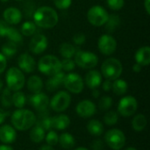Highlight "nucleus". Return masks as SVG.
I'll return each instance as SVG.
<instances>
[{
    "instance_id": "nucleus-47",
    "label": "nucleus",
    "mask_w": 150,
    "mask_h": 150,
    "mask_svg": "<svg viewBox=\"0 0 150 150\" xmlns=\"http://www.w3.org/2000/svg\"><path fill=\"white\" fill-rule=\"evenodd\" d=\"M102 84V89L105 91H110L112 90V83L110 81V80H105L104 83H101Z\"/></svg>"
},
{
    "instance_id": "nucleus-19",
    "label": "nucleus",
    "mask_w": 150,
    "mask_h": 150,
    "mask_svg": "<svg viewBox=\"0 0 150 150\" xmlns=\"http://www.w3.org/2000/svg\"><path fill=\"white\" fill-rule=\"evenodd\" d=\"M17 139L16 129L10 125H3L0 127V141L4 144H11Z\"/></svg>"
},
{
    "instance_id": "nucleus-27",
    "label": "nucleus",
    "mask_w": 150,
    "mask_h": 150,
    "mask_svg": "<svg viewBox=\"0 0 150 150\" xmlns=\"http://www.w3.org/2000/svg\"><path fill=\"white\" fill-rule=\"evenodd\" d=\"M128 90V84L127 83L123 80V79H115L114 82L112 83V91H113L114 94H116L117 96H122L125 95L127 92Z\"/></svg>"
},
{
    "instance_id": "nucleus-11",
    "label": "nucleus",
    "mask_w": 150,
    "mask_h": 150,
    "mask_svg": "<svg viewBox=\"0 0 150 150\" xmlns=\"http://www.w3.org/2000/svg\"><path fill=\"white\" fill-rule=\"evenodd\" d=\"M63 85L69 92L74 94H79L83 91L84 88V82L81 76L76 73L70 72L68 75H65Z\"/></svg>"
},
{
    "instance_id": "nucleus-35",
    "label": "nucleus",
    "mask_w": 150,
    "mask_h": 150,
    "mask_svg": "<svg viewBox=\"0 0 150 150\" xmlns=\"http://www.w3.org/2000/svg\"><path fill=\"white\" fill-rule=\"evenodd\" d=\"M36 29H37V25L34 24V22L25 21L21 25L20 33L24 36H32V35L35 34Z\"/></svg>"
},
{
    "instance_id": "nucleus-16",
    "label": "nucleus",
    "mask_w": 150,
    "mask_h": 150,
    "mask_svg": "<svg viewBox=\"0 0 150 150\" xmlns=\"http://www.w3.org/2000/svg\"><path fill=\"white\" fill-rule=\"evenodd\" d=\"M18 69L25 73H32L36 69V62L28 53H24L18 56Z\"/></svg>"
},
{
    "instance_id": "nucleus-55",
    "label": "nucleus",
    "mask_w": 150,
    "mask_h": 150,
    "mask_svg": "<svg viewBox=\"0 0 150 150\" xmlns=\"http://www.w3.org/2000/svg\"><path fill=\"white\" fill-rule=\"evenodd\" d=\"M2 90H3V82L0 80V92L2 91Z\"/></svg>"
},
{
    "instance_id": "nucleus-49",
    "label": "nucleus",
    "mask_w": 150,
    "mask_h": 150,
    "mask_svg": "<svg viewBox=\"0 0 150 150\" xmlns=\"http://www.w3.org/2000/svg\"><path fill=\"white\" fill-rule=\"evenodd\" d=\"M144 8L147 14H150V0H144Z\"/></svg>"
},
{
    "instance_id": "nucleus-46",
    "label": "nucleus",
    "mask_w": 150,
    "mask_h": 150,
    "mask_svg": "<svg viewBox=\"0 0 150 150\" xmlns=\"http://www.w3.org/2000/svg\"><path fill=\"white\" fill-rule=\"evenodd\" d=\"M6 67H7V59L2 53H0V75L5 70Z\"/></svg>"
},
{
    "instance_id": "nucleus-33",
    "label": "nucleus",
    "mask_w": 150,
    "mask_h": 150,
    "mask_svg": "<svg viewBox=\"0 0 150 150\" xmlns=\"http://www.w3.org/2000/svg\"><path fill=\"white\" fill-rule=\"evenodd\" d=\"M5 37L9 40V41H11L16 45L20 44L23 40V35L21 34V33L12 26L9 27Z\"/></svg>"
},
{
    "instance_id": "nucleus-48",
    "label": "nucleus",
    "mask_w": 150,
    "mask_h": 150,
    "mask_svg": "<svg viewBox=\"0 0 150 150\" xmlns=\"http://www.w3.org/2000/svg\"><path fill=\"white\" fill-rule=\"evenodd\" d=\"M8 114H9L8 112H5L4 109L0 108V125L5 120V119L8 116Z\"/></svg>"
},
{
    "instance_id": "nucleus-44",
    "label": "nucleus",
    "mask_w": 150,
    "mask_h": 150,
    "mask_svg": "<svg viewBox=\"0 0 150 150\" xmlns=\"http://www.w3.org/2000/svg\"><path fill=\"white\" fill-rule=\"evenodd\" d=\"M104 147H105V143L100 139L94 140L91 143V149L92 150H103Z\"/></svg>"
},
{
    "instance_id": "nucleus-2",
    "label": "nucleus",
    "mask_w": 150,
    "mask_h": 150,
    "mask_svg": "<svg viewBox=\"0 0 150 150\" xmlns=\"http://www.w3.org/2000/svg\"><path fill=\"white\" fill-rule=\"evenodd\" d=\"M37 116L30 110L18 109L13 112L11 121L13 127L18 131H26L35 125Z\"/></svg>"
},
{
    "instance_id": "nucleus-17",
    "label": "nucleus",
    "mask_w": 150,
    "mask_h": 150,
    "mask_svg": "<svg viewBox=\"0 0 150 150\" xmlns=\"http://www.w3.org/2000/svg\"><path fill=\"white\" fill-rule=\"evenodd\" d=\"M4 20L10 25H18L20 23L23 18V14L20 10L16 7H9L4 10L3 13Z\"/></svg>"
},
{
    "instance_id": "nucleus-28",
    "label": "nucleus",
    "mask_w": 150,
    "mask_h": 150,
    "mask_svg": "<svg viewBox=\"0 0 150 150\" xmlns=\"http://www.w3.org/2000/svg\"><path fill=\"white\" fill-rule=\"evenodd\" d=\"M59 142L62 148L65 149H71L76 145V139L71 134L63 133L59 136Z\"/></svg>"
},
{
    "instance_id": "nucleus-9",
    "label": "nucleus",
    "mask_w": 150,
    "mask_h": 150,
    "mask_svg": "<svg viewBox=\"0 0 150 150\" xmlns=\"http://www.w3.org/2000/svg\"><path fill=\"white\" fill-rule=\"evenodd\" d=\"M109 17V13L107 11L100 6V5H94L91 7L87 12V19L94 26H101L105 24L107 18Z\"/></svg>"
},
{
    "instance_id": "nucleus-42",
    "label": "nucleus",
    "mask_w": 150,
    "mask_h": 150,
    "mask_svg": "<svg viewBox=\"0 0 150 150\" xmlns=\"http://www.w3.org/2000/svg\"><path fill=\"white\" fill-rule=\"evenodd\" d=\"M54 5L60 10H67L70 7L72 0H53Z\"/></svg>"
},
{
    "instance_id": "nucleus-10",
    "label": "nucleus",
    "mask_w": 150,
    "mask_h": 150,
    "mask_svg": "<svg viewBox=\"0 0 150 150\" xmlns=\"http://www.w3.org/2000/svg\"><path fill=\"white\" fill-rule=\"evenodd\" d=\"M138 108V102L137 99L133 96H126L123 97L118 105V112L125 117H130L133 116Z\"/></svg>"
},
{
    "instance_id": "nucleus-34",
    "label": "nucleus",
    "mask_w": 150,
    "mask_h": 150,
    "mask_svg": "<svg viewBox=\"0 0 150 150\" xmlns=\"http://www.w3.org/2000/svg\"><path fill=\"white\" fill-rule=\"evenodd\" d=\"M26 104V97L24 92L18 91L12 94V105L18 109H22Z\"/></svg>"
},
{
    "instance_id": "nucleus-18",
    "label": "nucleus",
    "mask_w": 150,
    "mask_h": 150,
    "mask_svg": "<svg viewBox=\"0 0 150 150\" xmlns=\"http://www.w3.org/2000/svg\"><path fill=\"white\" fill-rule=\"evenodd\" d=\"M85 84L91 90L98 89L102 83V74L96 69H91L85 75L84 81Z\"/></svg>"
},
{
    "instance_id": "nucleus-40",
    "label": "nucleus",
    "mask_w": 150,
    "mask_h": 150,
    "mask_svg": "<svg viewBox=\"0 0 150 150\" xmlns=\"http://www.w3.org/2000/svg\"><path fill=\"white\" fill-rule=\"evenodd\" d=\"M106 4L111 10L120 11L124 7L125 0H107Z\"/></svg>"
},
{
    "instance_id": "nucleus-50",
    "label": "nucleus",
    "mask_w": 150,
    "mask_h": 150,
    "mask_svg": "<svg viewBox=\"0 0 150 150\" xmlns=\"http://www.w3.org/2000/svg\"><path fill=\"white\" fill-rule=\"evenodd\" d=\"M142 66H141L140 64H138L136 62L133 65V70H134V72H136V73L140 72L142 70Z\"/></svg>"
},
{
    "instance_id": "nucleus-20",
    "label": "nucleus",
    "mask_w": 150,
    "mask_h": 150,
    "mask_svg": "<svg viewBox=\"0 0 150 150\" xmlns=\"http://www.w3.org/2000/svg\"><path fill=\"white\" fill-rule=\"evenodd\" d=\"M64 77H65V73L62 71H60V72L51 76L50 78L46 83L47 90L50 92L56 91L59 87L63 85Z\"/></svg>"
},
{
    "instance_id": "nucleus-3",
    "label": "nucleus",
    "mask_w": 150,
    "mask_h": 150,
    "mask_svg": "<svg viewBox=\"0 0 150 150\" xmlns=\"http://www.w3.org/2000/svg\"><path fill=\"white\" fill-rule=\"evenodd\" d=\"M38 69L42 74L51 76L62 71L61 60L53 54H47L42 56L38 62Z\"/></svg>"
},
{
    "instance_id": "nucleus-52",
    "label": "nucleus",
    "mask_w": 150,
    "mask_h": 150,
    "mask_svg": "<svg viewBox=\"0 0 150 150\" xmlns=\"http://www.w3.org/2000/svg\"><path fill=\"white\" fill-rule=\"evenodd\" d=\"M39 150H54V149L52 147V146H49V145H43L40 148Z\"/></svg>"
},
{
    "instance_id": "nucleus-38",
    "label": "nucleus",
    "mask_w": 150,
    "mask_h": 150,
    "mask_svg": "<svg viewBox=\"0 0 150 150\" xmlns=\"http://www.w3.org/2000/svg\"><path fill=\"white\" fill-rule=\"evenodd\" d=\"M112 105V98L109 96H104L98 102V108L101 111H107Z\"/></svg>"
},
{
    "instance_id": "nucleus-7",
    "label": "nucleus",
    "mask_w": 150,
    "mask_h": 150,
    "mask_svg": "<svg viewBox=\"0 0 150 150\" xmlns=\"http://www.w3.org/2000/svg\"><path fill=\"white\" fill-rule=\"evenodd\" d=\"M70 103V94L68 91H60L53 96L51 100H49V106L56 112H62L69 107Z\"/></svg>"
},
{
    "instance_id": "nucleus-41",
    "label": "nucleus",
    "mask_w": 150,
    "mask_h": 150,
    "mask_svg": "<svg viewBox=\"0 0 150 150\" xmlns=\"http://www.w3.org/2000/svg\"><path fill=\"white\" fill-rule=\"evenodd\" d=\"M62 70L66 72H71L76 68V63L72 59H63L61 61Z\"/></svg>"
},
{
    "instance_id": "nucleus-15",
    "label": "nucleus",
    "mask_w": 150,
    "mask_h": 150,
    "mask_svg": "<svg viewBox=\"0 0 150 150\" xmlns=\"http://www.w3.org/2000/svg\"><path fill=\"white\" fill-rule=\"evenodd\" d=\"M29 103L38 112H40L47 110L49 106V98L43 92L34 93L29 98Z\"/></svg>"
},
{
    "instance_id": "nucleus-45",
    "label": "nucleus",
    "mask_w": 150,
    "mask_h": 150,
    "mask_svg": "<svg viewBox=\"0 0 150 150\" xmlns=\"http://www.w3.org/2000/svg\"><path fill=\"white\" fill-rule=\"evenodd\" d=\"M10 25L0 19V37H5L8 32Z\"/></svg>"
},
{
    "instance_id": "nucleus-32",
    "label": "nucleus",
    "mask_w": 150,
    "mask_h": 150,
    "mask_svg": "<svg viewBox=\"0 0 150 150\" xmlns=\"http://www.w3.org/2000/svg\"><path fill=\"white\" fill-rule=\"evenodd\" d=\"M1 51L6 59L12 58L18 51V45H16L15 43H13L11 41H8L2 46Z\"/></svg>"
},
{
    "instance_id": "nucleus-23",
    "label": "nucleus",
    "mask_w": 150,
    "mask_h": 150,
    "mask_svg": "<svg viewBox=\"0 0 150 150\" xmlns=\"http://www.w3.org/2000/svg\"><path fill=\"white\" fill-rule=\"evenodd\" d=\"M35 125L41 127L45 131H49L52 128V120L47 110L38 112V118H36Z\"/></svg>"
},
{
    "instance_id": "nucleus-4",
    "label": "nucleus",
    "mask_w": 150,
    "mask_h": 150,
    "mask_svg": "<svg viewBox=\"0 0 150 150\" xmlns=\"http://www.w3.org/2000/svg\"><path fill=\"white\" fill-rule=\"evenodd\" d=\"M123 72V66L120 60L111 57L106 59L101 66L102 76L105 77L107 80L114 81L118 79Z\"/></svg>"
},
{
    "instance_id": "nucleus-54",
    "label": "nucleus",
    "mask_w": 150,
    "mask_h": 150,
    "mask_svg": "<svg viewBox=\"0 0 150 150\" xmlns=\"http://www.w3.org/2000/svg\"><path fill=\"white\" fill-rule=\"evenodd\" d=\"M75 150H89V149H86V148H83V147H80V148L76 149Z\"/></svg>"
},
{
    "instance_id": "nucleus-57",
    "label": "nucleus",
    "mask_w": 150,
    "mask_h": 150,
    "mask_svg": "<svg viewBox=\"0 0 150 150\" xmlns=\"http://www.w3.org/2000/svg\"><path fill=\"white\" fill-rule=\"evenodd\" d=\"M2 2H4V3H6V2H8L9 0H1Z\"/></svg>"
},
{
    "instance_id": "nucleus-36",
    "label": "nucleus",
    "mask_w": 150,
    "mask_h": 150,
    "mask_svg": "<svg viewBox=\"0 0 150 150\" xmlns=\"http://www.w3.org/2000/svg\"><path fill=\"white\" fill-rule=\"evenodd\" d=\"M1 105L4 107H11L12 105V94L11 91L7 87L2 90V94L0 97Z\"/></svg>"
},
{
    "instance_id": "nucleus-51",
    "label": "nucleus",
    "mask_w": 150,
    "mask_h": 150,
    "mask_svg": "<svg viewBox=\"0 0 150 150\" xmlns=\"http://www.w3.org/2000/svg\"><path fill=\"white\" fill-rule=\"evenodd\" d=\"M99 95H100V92H99V91H98V89L92 90V97H93L94 98H98L99 97Z\"/></svg>"
},
{
    "instance_id": "nucleus-53",
    "label": "nucleus",
    "mask_w": 150,
    "mask_h": 150,
    "mask_svg": "<svg viewBox=\"0 0 150 150\" xmlns=\"http://www.w3.org/2000/svg\"><path fill=\"white\" fill-rule=\"evenodd\" d=\"M0 150H14L11 146L9 145H1L0 146Z\"/></svg>"
},
{
    "instance_id": "nucleus-29",
    "label": "nucleus",
    "mask_w": 150,
    "mask_h": 150,
    "mask_svg": "<svg viewBox=\"0 0 150 150\" xmlns=\"http://www.w3.org/2000/svg\"><path fill=\"white\" fill-rule=\"evenodd\" d=\"M88 132L93 136H100L104 133V126L98 120H91L87 125Z\"/></svg>"
},
{
    "instance_id": "nucleus-12",
    "label": "nucleus",
    "mask_w": 150,
    "mask_h": 150,
    "mask_svg": "<svg viewBox=\"0 0 150 150\" xmlns=\"http://www.w3.org/2000/svg\"><path fill=\"white\" fill-rule=\"evenodd\" d=\"M98 47L101 54L105 55H111L116 51L117 40L112 35L103 34L98 39Z\"/></svg>"
},
{
    "instance_id": "nucleus-30",
    "label": "nucleus",
    "mask_w": 150,
    "mask_h": 150,
    "mask_svg": "<svg viewBox=\"0 0 150 150\" xmlns=\"http://www.w3.org/2000/svg\"><path fill=\"white\" fill-rule=\"evenodd\" d=\"M148 124V120L147 118L144 114H137L136 116L134 117L133 120H132V127L133 129L136 132H142L145 129V127H147Z\"/></svg>"
},
{
    "instance_id": "nucleus-13",
    "label": "nucleus",
    "mask_w": 150,
    "mask_h": 150,
    "mask_svg": "<svg viewBox=\"0 0 150 150\" xmlns=\"http://www.w3.org/2000/svg\"><path fill=\"white\" fill-rule=\"evenodd\" d=\"M47 46H48L47 38L41 33L33 34L29 42V49L32 53L35 54H42L47 49Z\"/></svg>"
},
{
    "instance_id": "nucleus-6",
    "label": "nucleus",
    "mask_w": 150,
    "mask_h": 150,
    "mask_svg": "<svg viewBox=\"0 0 150 150\" xmlns=\"http://www.w3.org/2000/svg\"><path fill=\"white\" fill-rule=\"evenodd\" d=\"M74 57L76 65L84 69H92L98 63V55L90 51L78 50L76 52Z\"/></svg>"
},
{
    "instance_id": "nucleus-26",
    "label": "nucleus",
    "mask_w": 150,
    "mask_h": 150,
    "mask_svg": "<svg viewBox=\"0 0 150 150\" xmlns=\"http://www.w3.org/2000/svg\"><path fill=\"white\" fill-rule=\"evenodd\" d=\"M45 132L46 131L41 127H40L38 125H34V127H32L30 134H29L30 140L34 143L41 142L45 139V136H46Z\"/></svg>"
},
{
    "instance_id": "nucleus-24",
    "label": "nucleus",
    "mask_w": 150,
    "mask_h": 150,
    "mask_svg": "<svg viewBox=\"0 0 150 150\" xmlns=\"http://www.w3.org/2000/svg\"><path fill=\"white\" fill-rule=\"evenodd\" d=\"M43 86H44L43 81L38 76H32L27 80V89L29 90V91H31L33 94L41 92Z\"/></svg>"
},
{
    "instance_id": "nucleus-43",
    "label": "nucleus",
    "mask_w": 150,
    "mask_h": 150,
    "mask_svg": "<svg viewBox=\"0 0 150 150\" xmlns=\"http://www.w3.org/2000/svg\"><path fill=\"white\" fill-rule=\"evenodd\" d=\"M72 40H73L74 44H76L77 46H82L86 41V36L83 33H77L73 36Z\"/></svg>"
},
{
    "instance_id": "nucleus-8",
    "label": "nucleus",
    "mask_w": 150,
    "mask_h": 150,
    "mask_svg": "<svg viewBox=\"0 0 150 150\" xmlns=\"http://www.w3.org/2000/svg\"><path fill=\"white\" fill-rule=\"evenodd\" d=\"M105 141L110 149L120 150L126 144V135L121 130L118 128H112L106 132L105 135Z\"/></svg>"
},
{
    "instance_id": "nucleus-31",
    "label": "nucleus",
    "mask_w": 150,
    "mask_h": 150,
    "mask_svg": "<svg viewBox=\"0 0 150 150\" xmlns=\"http://www.w3.org/2000/svg\"><path fill=\"white\" fill-rule=\"evenodd\" d=\"M120 22H121V20H120V16H118L116 14L109 15V17L107 18V21L105 24L106 31L109 32V33L115 32L119 28V26L120 25Z\"/></svg>"
},
{
    "instance_id": "nucleus-39",
    "label": "nucleus",
    "mask_w": 150,
    "mask_h": 150,
    "mask_svg": "<svg viewBox=\"0 0 150 150\" xmlns=\"http://www.w3.org/2000/svg\"><path fill=\"white\" fill-rule=\"evenodd\" d=\"M45 139H46L47 144L49 146H52V147L57 145L59 142V136H58L57 133L53 130L48 131L47 134L45 136Z\"/></svg>"
},
{
    "instance_id": "nucleus-22",
    "label": "nucleus",
    "mask_w": 150,
    "mask_h": 150,
    "mask_svg": "<svg viewBox=\"0 0 150 150\" xmlns=\"http://www.w3.org/2000/svg\"><path fill=\"white\" fill-rule=\"evenodd\" d=\"M51 120H52V128H54L59 131L65 130L70 125V119L66 114H59L51 117Z\"/></svg>"
},
{
    "instance_id": "nucleus-5",
    "label": "nucleus",
    "mask_w": 150,
    "mask_h": 150,
    "mask_svg": "<svg viewBox=\"0 0 150 150\" xmlns=\"http://www.w3.org/2000/svg\"><path fill=\"white\" fill-rule=\"evenodd\" d=\"M7 88L10 89L11 91H20L25 83V78L24 73L17 67L10 68L5 76Z\"/></svg>"
},
{
    "instance_id": "nucleus-25",
    "label": "nucleus",
    "mask_w": 150,
    "mask_h": 150,
    "mask_svg": "<svg viewBox=\"0 0 150 150\" xmlns=\"http://www.w3.org/2000/svg\"><path fill=\"white\" fill-rule=\"evenodd\" d=\"M59 52L64 59H72L76 52V47L69 42H63L59 47Z\"/></svg>"
},
{
    "instance_id": "nucleus-56",
    "label": "nucleus",
    "mask_w": 150,
    "mask_h": 150,
    "mask_svg": "<svg viewBox=\"0 0 150 150\" xmlns=\"http://www.w3.org/2000/svg\"><path fill=\"white\" fill-rule=\"evenodd\" d=\"M125 150H138L137 149H135V148H134V147H130V148H127V149Z\"/></svg>"
},
{
    "instance_id": "nucleus-58",
    "label": "nucleus",
    "mask_w": 150,
    "mask_h": 150,
    "mask_svg": "<svg viewBox=\"0 0 150 150\" xmlns=\"http://www.w3.org/2000/svg\"><path fill=\"white\" fill-rule=\"evenodd\" d=\"M15 1H24V0H15Z\"/></svg>"
},
{
    "instance_id": "nucleus-1",
    "label": "nucleus",
    "mask_w": 150,
    "mask_h": 150,
    "mask_svg": "<svg viewBox=\"0 0 150 150\" xmlns=\"http://www.w3.org/2000/svg\"><path fill=\"white\" fill-rule=\"evenodd\" d=\"M33 18L37 26L45 29L54 27L59 20L56 11L49 6H41L35 10Z\"/></svg>"
},
{
    "instance_id": "nucleus-14",
    "label": "nucleus",
    "mask_w": 150,
    "mask_h": 150,
    "mask_svg": "<svg viewBox=\"0 0 150 150\" xmlns=\"http://www.w3.org/2000/svg\"><path fill=\"white\" fill-rule=\"evenodd\" d=\"M76 112L79 117L83 119H88L92 117L96 113L97 107L96 105L91 100L84 99L77 104L76 107Z\"/></svg>"
},
{
    "instance_id": "nucleus-21",
    "label": "nucleus",
    "mask_w": 150,
    "mask_h": 150,
    "mask_svg": "<svg viewBox=\"0 0 150 150\" xmlns=\"http://www.w3.org/2000/svg\"><path fill=\"white\" fill-rule=\"evenodd\" d=\"M136 63L141 66H149L150 64V47L149 46H144L140 47L134 55Z\"/></svg>"
},
{
    "instance_id": "nucleus-37",
    "label": "nucleus",
    "mask_w": 150,
    "mask_h": 150,
    "mask_svg": "<svg viewBox=\"0 0 150 150\" xmlns=\"http://www.w3.org/2000/svg\"><path fill=\"white\" fill-rule=\"evenodd\" d=\"M119 121V114L114 111H109L104 117V122L107 126H114Z\"/></svg>"
}]
</instances>
